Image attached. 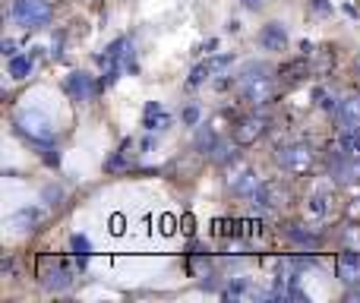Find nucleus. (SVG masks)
I'll return each mask as SVG.
<instances>
[{
	"label": "nucleus",
	"instance_id": "18",
	"mask_svg": "<svg viewBox=\"0 0 360 303\" xmlns=\"http://www.w3.org/2000/svg\"><path fill=\"white\" fill-rule=\"evenodd\" d=\"M209 158L215 161V165H228V161L237 158V149H234V146H228V143H215L209 149Z\"/></svg>",
	"mask_w": 360,
	"mask_h": 303
},
{
	"label": "nucleus",
	"instance_id": "5",
	"mask_svg": "<svg viewBox=\"0 0 360 303\" xmlns=\"http://www.w3.org/2000/svg\"><path fill=\"white\" fill-rule=\"evenodd\" d=\"M41 285L48 291H67L73 285V275L63 269L60 259H41Z\"/></svg>",
	"mask_w": 360,
	"mask_h": 303
},
{
	"label": "nucleus",
	"instance_id": "11",
	"mask_svg": "<svg viewBox=\"0 0 360 303\" xmlns=\"http://www.w3.org/2000/svg\"><path fill=\"white\" fill-rule=\"evenodd\" d=\"M259 44L266 51H285V44H288V29L281 22H269V25H262V32H259Z\"/></svg>",
	"mask_w": 360,
	"mask_h": 303
},
{
	"label": "nucleus",
	"instance_id": "25",
	"mask_svg": "<svg viewBox=\"0 0 360 303\" xmlns=\"http://www.w3.org/2000/svg\"><path fill=\"white\" fill-rule=\"evenodd\" d=\"M205 76H212V73H209V67H205V63H199V67L193 70V76H190V86H199V82H202Z\"/></svg>",
	"mask_w": 360,
	"mask_h": 303
},
{
	"label": "nucleus",
	"instance_id": "23",
	"mask_svg": "<svg viewBox=\"0 0 360 303\" xmlns=\"http://www.w3.org/2000/svg\"><path fill=\"white\" fill-rule=\"evenodd\" d=\"M342 240H345V247H348V250H357V253H360V221L342 231Z\"/></svg>",
	"mask_w": 360,
	"mask_h": 303
},
{
	"label": "nucleus",
	"instance_id": "33",
	"mask_svg": "<svg viewBox=\"0 0 360 303\" xmlns=\"http://www.w3.org/2000/svg\"><path fill=\"white\" fill-rule=\"evenodd\" d=\"M354 73L360 76V57H357V60H354Z\"/></svg>",
	"mask_w": 360,
	"mask_h": 303
},
{
	"label": "nucleus",
	"instance_id": "2",
	"mask_svg": "<svg viewBox=\"0 0 360 303\" xmlns=\"http://www.w3.org/2000/svg\"><path fill=\"white\" fill-rule=\"evenodd\" d=\"M275 161H278L281 171H288V174H307L316 165V152L307 143H288V146L275 149Z\"/></svg>",
	"mask_w": 360,
	"mask_h": 303
},
{
	"label": "nucleus",
	"instance_id": "14",
	"mask_svg": "<svg viewBox=\"0 0 360 303\" xmlns=\"http://www.w3.org/2000/svg\"><path fill=\"white\" fill-rule=\"evenodd\" d=\"M168 124H171V117L162 111V105H158V101H149V105H146V120H143L146 130H165Z\"/></svg>",
	"mask_w": 360,
	"mask_h": 303
},
{
	"label": "nucleus",
	"instance_id": "13",
	"mask_svg": "<svg viewBox=\"0 0 360 303\" xmlns=\"http://www.w3.org/2000/svg\"><path fill=\"white\" fill-rule=\"evenodd\" d=\"M285 234H288V240H294L297 247H304V250H319V237L316 234H310V231H304L300 224H288L285 228Z\"/></svg>",
	"mask_w": 360,
	"mask_h": 303
},
{
	"label": "nucleus",
	"instance_id": "15",
	"mask_svg": "<svg viewBox=\"0 0 360 303\" xmlns=\"http://www.w3.org/2000/svg\"><path fill=\"white\" fill-rule=\"evenodd\" d=\"M38 221H41V212H38V209H19L16 215L10 218V224L16 231H32Z\"/></svg>",
	"mask_w": 360,
	"mask_h": 303
},
{
	"label": "nucleus",
	"instance_id": "22",
	"mask_svg": "<svg viewBox=\"0 0 360 303\" xmlns=\"http://www.w3.org/2000/svg\"><path fill=\"white\" fill-rule=\"evenodd\" d=\"M231 63H234V54H221V57H212V60H205V67H209V73H224V70H231Z\"/></svg>",
	"mask_w": 360,
	"mask_h": 303
},
{
	"label": "nucleus",
	"instance_id": "10",
	"mask_svg": "<svg viewBox=\"0 0 360 303\" xmlns=\"http://www.w3.org/2000/svg\"><path fill=\"white\" fill-rule=\"evenodd\" d=\"M335 272H338V278L348 281V285H354V281H360V253H357V250H348V253L338 256Z\"/></svg>",
	"mask_w": 360,
	"mask_h": 303
},
{
	"label": "nucleus",
	"instance_id": "28",
	"mask_svg": "<svg viewBox=\"0 0 360 303\" xmlns=\"http://www.w3.org/2000/svg\"><path fill=\"white\" fill-rule=\"evenodd\" d=\"M184 124H190V127L199 124V111H196V108H186V111H184Z\"/></svg>",
	"mask_w": 360,
	"mask_h": 303
},
{
	"label": "nucleus",
	"instance_id": "19",
	"mask_svg": "<svg viewBox=\"0 0 360 303\" xmlns=\"http://www.w3.org/2000/svg\"><path fill=\"white\" fill-rule=\"evenodd\" d=\"M10 76L13 79H25V76L32 73V57H22V54H16V57H10Z\"/></svg>",
	"mask_w": 360,
	"mask_h": 303
},
{
	"label": "nucleus",
	"instance_id": "12",
	"mask_svg": "<svg viewBox=\"0 0 360 303\" xmlns=\"http://www.w3.org/2000/svg\"><path fill=\"white\" fill-rule=\"evenodd\" d=\"M338 120L345 130H360V95H348L338 105Z\"/></svg>",
	"mask_w": 360,
	"mask_h": 303
},
{
	"label": "nucleus",
	"instance_id": "17",
	"mask_svg": "<svg viewBox=\"0 0 360 303\" xmlns=\"http://www.w3.org/2000/svg\"><path fill=\"white\" fill-rule=\"evenodd\" d=\"M224 297H228V300H240V297H262V294H256L253 288H250V281H247V278H237L234 285H231L228 291H224Z\"/></svg>",
	"mask_w": 360,
	"mask_h": 303
},
{
	"label": "nucleus",
	"instance_id": "3",
	"mask_svg": "<svg viewBox=\"0 0 360 303\" xmlns=\"http://www.w3.org/2000/svg\"><path fill=\"white\" fill-rule=\"evenodd\" d=\"M13 19L22 29H38L51 19V4L48 0H16L13 4Z\"/></svg>",
	"mask_w": 360,
	"mask_h": 303
},
{
	"label": "nucleus",
	"instance_id": "20",
	"mask_svg": "<svg viewBox=\"0 0 360 303\" xmlns=\"http://www.w3.org/2000/svg\"><path fill=\"white\" fill-rule=\"evenodd\" d=\"M70 243H73V253H76V266H79V269H86V259H89V253H92V247H89V240H86V237H82V234H76Z\"/></svg>",
	"mask_w": 360,
	"mask_h": 303
},
{
	"label": "nucleus",
	"instance_id": "16",
	"mask_svg": "<svg viewBox=\"0 0 360 303\" xmlns=\"http://www.w3.org/2000/svg\"><path fill=\"white\" fill-rule=\"evenodd\" d=\"M269 73H272V67H269V63H262V60H250V63H243V70L237 73V82L259 79V76H269Z\"/></svg>",
	"mask_w": 360,
	"mask_h": 303
},
{
	"label": "nucleus",
	"instance_id": "1",
	"mask_svg": "<svg viewBox=\"0 0 360 303\" xmlns=\"http://www.w3.org/2000/svg\"><path fill=\"white\" fill-rule=\"evenodd\" d=\"M16 130L22 133L25 139H32V143H41V146H48V143H54V124H51V117L48 114H41V111H19L16 114Z\"/></svg>",
	"mask_w": 360,
	"mask_h": 303
},
{
	"label": "nucleus",
	"instance_id": "9",
	"mask_svg": "<svg viewBox=\"0 0 360 303\" xmlns=\"http://www.w3.org/2000/svg\"><path fill=\"white\" fill-rule=\"evenodd\" d=\"M63 89H67V95L73 101H89L95 95V82L89 73H70L67 82H63Z\"/></svg>",
	"mask_w": 360,
	"mask_h": 303
},
{
	"label": "nucleus",
	"instance_id": "29",
	"mask_svg": "<svg viewBox=\"0 0 360 303\" xmlns=\"http://www.w3.org/2000/svg\"><path fill=\"white\" fill-rule=\"evenodd\" d=\"M4 54L6 57H16V41H13V38H6V41H4Z\"/></svg>",
	"mask_w": 360,
	"mask_h": 303
},
{
	"label": "nucleus",
	"instance_id": "31",
	"mask_svg": "<svg viewBox=\"0 0 360 303\" xmlns=\"http://www.w3.org/2000/svg\"><path fill=\"white\" fill-rule=\"evenodd\" d=\"M44 199H60V190H44Z\"/></svg>",
	"mask_w": 360,
	"mask_h": 303
},
{
	"label": "nucleus",
	"instance_id": "30",
	"mask_svg": "<svg viewBox=\"0 0 360 303\" xmlns=\"http://www.w3.org/2000/svg\"><path fill=\"white\" fill-rule=\"evenodd\" d=\"M313 10H319V13H329V0H313Z\"/></svg>",
	"mask_w": 360,
	"mask_h": 303
},
{
	"label": "nucleus",
	"instance_id": "24",
	"mask_svg": "<svg viewBox=\"0 0 360 303\" xmlns=\"http://www.w3.org/2000/svg\"><path fill=\"white\" fill-rule=\"evenodd\" d=\"M307 209H310L313 215H326V209H329V205H326V196H319V193L316 196H310L307 199Z\"/></svg>",
	"mask_w": 360,
	"mask_h": 303
},
{
	"label": "nucleus",
	"instance_id": "26",
	"mask_svg": "<svg viewBox=\"0 0 360 303\" xmlns=\"http://www.w3.org/2000/svg\"><path fill=\"white\" fill-rule=\"evenodd\" d=\"M300 73H304V63H291L281 70V76H288V79H300Z\"/></svg>",
	"mask_w": 360,
	"mask_h": 303
},
{
	"label": "nucleus",
	"instance_id": "4",
	"mask_svg": "<svg viewBox=\"0 0 360 303\" xmlns=\"http://www.w3.org/2000/svg\"><path fill=\"white\" fill-rule=\"evenodd\" d=\"M288 202V186L281 180H262L253 193V205L259 212H272V209H281Z\"/></svg>",
	"mask_w": 360,
	"mask_h": 303
},
{
	"label": "nucleus",
	"instance_id": "34",
	"mask_svg": "<svg viewBox=\"0 0 360 303\" xmlns=\"http://www.w3.org/2000/svg\"><path fill=\"white\" fill-rule=\"evenodd\" d=\"M243 4H247V6H256V4H259V0H243Z\"/></svg>",
	"mask_w": 360,
	"mask_h": 303
},
{
	"label": "nucleus",
	"instance_id": "27",
	"mask_svg": "<svg viewBox=\"0 0 360 303\" xmlns=\"http://www.w3.org/2000/svg\"><path fill=\"white\" fill-rule=\"evenodd\" d=\"M348 218H351V221H360V196H354L348 202Z\"/></svg>",
	"mask_w": 360,
	"mask_h": 303
},
{
	"label": "nucleus",
	"instance_id": "32",
	"mask_svg": "<svg viewBox=\"0 0 360 303\" xmlns=\"http://www.w3.org/2000/svg\"><path fill=\"white\" fill-rule=\"evenodd\" d=\"M348 300H360V291H351V294H348Z\"/></svg>",
	"mask_w": 360,
	"mask_h": 303
},
{
	"label": "nucleus",
	"instance_id": "6",
	"mask_svg": "<svg viewBox=\"0 0 360 303\" xmlns=\"http://www.w3.org/2000/svg\"><path fill=\"white\" fill-rule=\"evenodd\" d=\"M266 130H269V120L262 117V114H250V117H243L240 124L234 127V143L237 146H253L256 139H262Z\"/></svg>",
	"mask_w": 360,
	"mask_h": 303
},
{
	"label": "nucleus",
	"instance_id": "7",
	"mask_svg": "<svg viewBox=\"0 0 360 303\" xmlns=\"http://www.w3.org/2000/svg\"><path fill=\"white\" fill-rule=\"evenodd\" d=\"M240 95H243V101H250V105H269L275 95L272 76H259V79L240 82Z\"/></svg>",
	"mask_w": 360,
	"mask_h": 303
},
{
	"label": "nucleus",
	"instance_id": "21",
	"mask_svg": "<svg viewBox=\"0 0 360 303\" xmlns=\"http://www.w3.org/2000/svg\"><path fill=\"white\" fill-rule=\"evenodd\" d=\"M338 149L348 152V155H360V130H345L342 143H338Z\"/></svg>",
	"mask_w": 360,
	"mask_h": 303
},
{
	"label": "nucleus",
	"instance_id": "8",
	"mask_svg": "<svg viewBox=\"0 0 360 303\" xmlns=\"http://www.w3.org/2000/svg\"><path fill=\"white\" fill-rule=\"evenodd\" d=\"M262 180H256V171L250 165H237L234 171L228 174V186H231V193H250L253 196L256 193V186H259Z\"/></svg>",
	"mask_w": 360,
	"mask_h": 303
}]
</instances>
